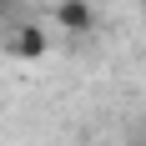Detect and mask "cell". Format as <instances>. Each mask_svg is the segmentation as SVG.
Masks as SVG:
<instances>
[{
    "label": "cell",
    "instance_id": "1",
    "mask_svg": "<svg viewBox=\"0 0 146 146\" xmlns=\"http://www.w3.org/2000/svg\"><path fill=\"white\" fill-rule=\"evenodd\" d=\"M131 146H146V131H141V136H136V141H131Z\"/></svg>",
    "mask_w": 146,
    "mask_h": 146
}]
</instances>
